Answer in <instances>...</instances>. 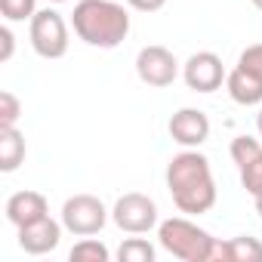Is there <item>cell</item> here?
<instances>
[{
    "mask_svg": "<svg viewBox=\"0 0 262 262\" xmlns=\"http://www.w3.org/2000/svg\"><path fill=\"white\" fill-rule=\"evenodd\" d=\"M28 40L31 50L40 59H62L68 53V22L62 19V13L56 10H37L34 19L28 22Z\"/></svg>",
    "mask_w": 262,
    "mask_h": 262,
    "instance_id": "4",
    "label": "cell"
},
{
    "mask_svg": "<svg viewBox=\"0 0 262 262\" xmlns=\"http://www.w3.org/2000/svg\"><path fill=\"white\" fill-rule=\"evenodd\" d=\"M74 34L96 50H114L129 34V13L114 0H80L71 13Z\"/></svg>",
    "mask_w": 262,
    "mask_h": 262,
    "instance_id": "2",
    "label": "cell"
},
{
    "mask_svg": "<svg viewBox=\"0 0 262 262\" xmlns=\"http://www.w3.org/2000/svg\"><path fill=\"white\" fill-rule=\"evenodd\" d=\"M256 129H259V136H262V105H259V114H256Z\"/></svg>",
    "mask_w": 262,
    "mask_h": 262,
    "instance_id": "24",
    "label": "cell"
},
{
    "mask_svg": "<svg viewBox=\"0 0 262 262\" xmlns=\"http://www.w3.org/2000/svg\"><path fill=\"white\" fill-rule=\"evenodd\" d=\"M108 210L96 194H74L62 204V225L74 237H93L105 228Z\"/></svg>",
    "mask_w": 262,
    "mask_h": 262,
    "instance_id": "6",
    "label": "cell"
},
{
    "mask_svg": "<svg viewBox=\"0 0 262 262\" xmlns=\"http://www.w3.org/2000/svg\"><path fill=\"white\" fill-rule=\"evenodd\" d=\"M136 74H139L142 83H148L155 90H164V86H170L179 77V62H176V56L167 47L148 43L136 56Z\"/></svg>",
    "mask_w": 262,
    "mask_h": 262,
    "instance_id": "7",
    "label": "cell"
},
{
    "mask_svg": "<svg viewBox=\"0 0 262 262\" xmlns=\"http://www.w3.org/2000/svg\"><path fill=\"white\" fill-rule=\"evenodd\" d=\"M62 231H65V225H62V222H56V219L43 216V219L28 222V225H22V228H19V247H22L28 256L53 253V250L59 247V241H62Z\"/></svg>",
    "mask_w": 262,
    "mask_h": 262,
    "instance_id": "11",
    "label": "cell"
},
{
    "mask_svg": "<svg viewBox=\"0 0 262 262\" xmlns=\"http://www.w3.org/2000/svg\"><path fill=\"white\" fill-rule=\"evenodd\" d=\"M19 117H22V102L10 90H4L0 93V126H16Z\"/></svg>",
    "mask_w": 262,
    "mask_h": 262,
    "instance_id": "19",
    "label": "cell"
},
{
    "mask_svg": "<svg viewBox=\"0 0 262 262\" xmlns=\"http://www.w3.org/2000/svg\"><path fill=\"white\" fill-rule=\"evenodd\" d=\"M126 7L136 13H158L167 7V0H126Z\"/></svg>",
    "mask_w": 262,
    "mask_h": 262,
    "instance_id": "22",
    "label": "cell"
},
{
    "mask_svg": "<svg viewBox=\"0 0 262 262\" xmlns=\"http://www.w3.org/2000/svg\"><path fill=\"white\" fill-rule=\"evenodd\" d=\"M237 65H244V68H250L253 74H259V77H262V43H253V47H247V50L241 53Z\"/></svg>",
    "mask_w": 262,
    "mask_h": 262,
    "instance_id": "20",
    "label": "cell"
},
{
    "mask_svg": "<svg viewBox=\"0 0 262 262\" xmlns=\"http://www.w3.org/2000/svg\"><path fill=\"white\" fill-rule=\"evenodd\" d=\"M50 4H65V0H50Z\"/></svg>",
    "mask_w": 262,
    "mask_h": 262,
    "instance_id": "26",
    "label": "cell"
},
{
    "mask_svg": "<svg viewBox=\"0 0 262 262\" xmlns=\"http://www.w3.org/2000/svg\"><path fill=\"white\" fill-rule=\"evenodd\" d=\"M167 129H170L173 142H179L182 148H201L210 139V117L201 108H179L170 117Z\"/></svg>",
    "mask_w": 262,
    "mask_h": 262,
    "instance_id": "10",
    "label": "cell"
},
{
    "mask_svg": "<svg viewBox=\"0 0 262 262\" xmlns=\"http://www.w3.org/2000/svg\"><path fill=\"white\" fill-rule=\"evenodd\" d=\"M0 13L7 22H31L37 13V0H0Z\"/></svg>",
    "mask_w": 262,
    "mask_h": 262,
    "instance_id": "18",
    "label": "cell"
},
{
    "mask_svg": "<svg viewBox=\"0 0 262 262\" xmlns=\"http://www.w3.org/2000/svg\"><path fill=\"white\" fill-rule=\"evenodd\" d=\"M253 207H256V213H259V219H262V194H259V198H253Z\"/></svg>",
    "mask_w": 262,
    "mask_h": 262,
    "instance_id": "23",
    "label": "cell"
},
{
    "mask_svg": "<svg viewBox=\"0 0 262 262\" xmlns=\"http://www.w3.org/2000/svg\"><path fill=\"white\" fill-rule=\"evenodd\" d=\"M225 90L231 96V102L244 105V108H253V105H262V77L253 74L250 68L244 65H234L225 77Z\"/></svg>",
    "mask_w": 262,
    "mask_h": 262,
    "instance_id": "13",
    "label": "cell"
},
{
    "mask_svg": "<svg viewBox=\"0 0 262 262\" xmlns=\"http://www.w3.org/2000/svg\"><path fill=\"white\" fill-rule=\"evenodd\" d=\"M43 216H50V204H47V198H43L40 191L25 188V191L10 194V201H7V219H10L16 228H22V225H28V222H37V219H43Z\"/></svg>",
    "mask_w": 262,
    "mask_h": 262,
    "instance_id": "12",
    "label": "cell"
},
{
    "mask_svg": "<svg viewBox=\"0 0 262 262\" xmlns=\"http://www.w3.org/2000/svg\"><path fill=\"white\" fill-rule=\"evenodd\" d=\"M167 191L179 213L201 216L216 207V179L210 161L198 148H185L167 164Z\"/></svg>",
    "mask_w": 262,
    "mask_h": 262,
    "instance_id": "1",
    "label": "cell"
},
{
    "mask_svg": "<svg viewBox=\"0 0 262 262\" xmlns=\"http://www.w3.org/2000/svg\"><path fill=\"white\" fill-rule=\"evenodd\" d=\"M68 259L71 262H108L111 259V250L102 241H96V237H83V241H77L71 247Z\"/></svg>",
    "mask_w": 262,
    "mask_h": 262,
    "instance_id": "16",
    "label": "cell"
},
{
    "mask_svg": "<svg viewBox=\"0 0 262 262\" xmlns=\"http://www.w3.org/2000/svg\"><path fill=\"white\" fill-rule=\"evenodd\" d=\"M231 161L237 164L241 185L250 198L262 194V142L253 136H234L231 139Z\"/></svg>",
    "mask_w": 262,
    "mask_h": 262,
    "instance_id": "9",
    "label": "cell"
},
{
    "mask_svg": "<svg viewBox=\"0 0 262 262\" xmlns=\"http://www.w3.org/2000/svg\"><path fill=\"white\" fill-rule=\"evenodd\" d=\"M216 262H262V241L250 234L219 241Z\"/></svg>",
    "mask_w": 262,
    "mask_h": 262,
    "instance_id": "14",
    "label": "cell"
},
{
    "mask_svg": "<svg viewBox=\"0 0 262 262\" xmlns=\"http://www.w3.org/2000/svg\"><path fill=\"white\" fill-rule=\"evenodd\" d=\"M250 4H253V7H256V10H262V0H250Z\"/></svg>",
    "mask_w": 262,
    "mask_h": 262,
    "instance_id": "25",
    "label": "cell"
},
{
    "mask_svg": "<svg viewBox=\"0 0 262 262\" xmlns=\"http://www.w3.org/2000/svg\"><path fill=\"white\" fill-rule=\"evenodd\" d=\"M158 241L170 256L182 262H216L219 241L185 216H170L158 222Z\"/></svg>",
    "mask_w": 262,
    "mask_h": 262,
    "instance_id": "3",
    "label": "cell"
},
{
    "mask_svg": "<svg viewBox=\"0 0 262 262\" xmlns=\"http://www.w3.org/2000/svg\"><path fill=\"white\" fill-rule=\"evenodd\" d=\"M111 219L126 234H148L161 222L158 204L148 194H142V191H126V194H120L114 201V207H111Z\"/></svg>",
    "mask_w": 262,
    "mask_h": 262,
    "instance_id": "5",
    "label": "cell"
},
{
    "mask_svg": "<svg viewBox=\"0 0 262 262\" xmlns=\"http://www.w3.org/2000/svg\"><path fill=\"white\" fill-rule=\"evenodd\" d=\"M25 136L19 133L16 126H0V170L13 173L22 167L25 161Z\"/></svg>",
    "mask_w": 262,
    "mask_h": 262,
    "instance_id": "15",
    "label": "cell"
},
{
    "mask_svg": "<svg viewBox=\"0 0 262 262\" xmlns=\"http://www.w3.org/2000/svg\"><path fill=\"white\" fill-rule=\"evenodd\" d=\"M117 259L120 262H155V247L145 237H126L117 247Z\"/></svg>",
    "mask_w": 262,
    "mask_h": 262,
    "instance_id": "17",
    "label": "cell"
},
{
    "mask_svg": "<svg viewBox=\"0 0 262 262\" xmlns=\"http://www.w3.org/2000/svg\"><path fill=\"white\" fill-rule=\"evenodd\" d=\"M225 77H228V71H225L222 59L210 50H201V53L188 56V62L182 65V80L194 93H216L225 83Z\"/></svg>",
    "mask_w": 262,
    "mask_h": 262,
    "instance_id": "8",
    "label": "cell"
},
{
    "mask_svg": "<svg viewBox=\"0 0 262 262\" xmlns=\"http://www.w3.org/2000/svg\"><path fill=\"white\" fill-rule=\"evenodd\" d=\"M0 62H10L13 59V50H16V37H13V31H10V25H4L0 28Z\"/></svg>",
    "mask_w": 262,
    "mask_h": 262,
    "instance_id": "21",
    "label": "cell"
}]
</instances>
